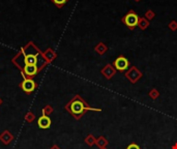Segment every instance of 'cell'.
<instances>
[{
	"label": "cell",
	"mask_w": 177,
	"mask_h": 149,
	"mask_svg": "<svg viewBox=\"0 0 177 149\" xmlns=\"http://www.w3.org/2000/svg\"><path fill=\"white\" fill-rule=\"evenodd\" d=\"M66 110L72 115L75 116L76 118H80L81 116H83V114L86 111H97V112L101 111V109L90 108V107L84 102L83 98H81V96H79V95H76L69 103V105L66 106Z\"/></svg>",
	"instance_id": "1"
},
{
	"label": "cell",
	"mask_w": 177,
	"mask_h": 149,
	"mask_svg": "<svg viewBox=\"0 0 177 149\" xmlns=\"http://www.w3.org/2000/svg\"><path fill=\"white\" fill-rule=\"evenodd\" d=\"M139 19H140V17L136 14V11L131 10L124 17L122 18L121 22L124 24L129 30H134V29L136 28V26H138Z\"/></svg>",
	"instance_id": "2"
},
{
	"label": "cell",
	"mask_w": 177,
	"mask_h": 149,
	"mask_svg": "<svg viewBox=\"0 0 177 149\" xmlns=\"http://www.w3.org/2000/svg\"><path fill=\"white\" fill-rule=\"evenodd\" d=\"M113 66L115 67L116 70L125 71L129 67V61L128 60V58L124 57V56L120 55L115 59V61L113 62Z\"/></svg>",
	"instance_id": "3"
},
{
	"label": "cell",
	"mask_w": 177,
	"mask_h": 149,
	"mask_svg": "<svg viewBox=\"0 0 177 149\" xmlns=\"http://www.w3.org/2000/svg\"><path fill=\"white\" fill-rule=\"evenodd\" d=\"M125 77L134 84V83H136L141 77H142V74H141V71L136 66H133V67H131V70L129 71H126Z\"/></svg>",
	"instance_id": "4"
},
{
	"label": "cell",
	"mask_w": 177,
	"mask_h": 149,
	"mask_svg": "<svg viewBox=\"0 0 177 149\" xmlns=\"http://www.w3.org/2000/svg\"><path fill=\"white\" fill-rule=\"evenodd\" d=\"M40 68L37 67V65H24L23 67V77L26 78H32L35 74L38 73Z\"/></svg>",
	"instance_id": "5"
},
{
	"label": "cell",
	"mask_w": 177,
	"mask_h": 149,
	"mask_svg": "<svg viewBox=\"0 0 177 149\" xmlns=\"http://www.w3.org/2000/svg\"><path fill=\"white\" fill-rule=\"evenodd\" d=\"M21 87L23 89V91H25L26 93H30V92H32L36 88V83H35L33 80L26 78L24 81L22 82Z\"/></svg>",
	"instance_id": "6"
},
{
	"label": "cell",
	"mask_w": 177,
	"mask_h": 149,
	"mask_svg": "<svg viewBox=\"0 0 177 149\" xmlns=\"http://www.w3.org/2000/svg\"><path fill=\"white\" fill-rule=\"evenodd\" d=\"M37 60V54H34V53L24 55V65H36Z\"/></svg>",
	"instance_id": "7"
},
{
	"label": "cell",
	"mask_w": 177,
	"mask_h": 149,
	"mask_svg": "<svg viewBox=\"0 0 177 149\" xmlns=\"http://www.w3.org/2000/svg\"><path fill=\"white\" fill-rule=\"evenodd\" d=\"M38 127L43 130H47L51 126V119H50L48 116H42L37 121Z\"/></svg>",
	"instance_id": "8"
},
{
	"label": "cell",
	"mask_w": 177,
	"mask_h": 149,
	"mask_svg": "<svg viewBox=\"0 0 177 149\" xmlns=\"http://www.w3.org/2000/svg\"><path fill=\"white\" fill-rule=\"evenodd\" d=\"M115 73H116V70H115V68L113 67V65H111V64H107L105 66V68H103L102 70V74H104L108 80L111 79L112 77L115 74Z\"/></svg>",
	"instance_id": "9"
},
{
	"label": "cell",
	"mask_w": 177,
	"mask_h": 149,
	"mask_svg": "<svg viewBox=\"0 0 177 149\" xmlns=\"http://www.w3.org/2000/svg\"><path fill=\"white\" fill-rule=\"evenodd\" d=\"M138 26L140 27V29H142V30H145V29L149 26V21L147 20L145 17H144V18H140V19H139V23H138Z\"/></svg>",
	"instance_id": "10"
},
{
	"label": "cell",
	"mask_w": 177,
	"mask_h": 149,
	"mask_svg": "<svg viewBox=\"0 0 177 149\" xmlns=\"http://www.w3.org/2000/svg\"><path fill=\"white\" fill-rule=\"evenodd\" d=\"M107 50H108L107 46H106L105 44H103V43H99V44L95 47V51L99 53V54H101V55L105 54V53L107 52Z\"/></svg>",
	"instance_id": "11"
},
{
	"label": "cell",
	"mask_w": 177,
	"mask_h": 149,
	"mask_svg": "<svg viewBox=\"0 0 177 149\" xmlns=\"http://www.w3.org/2000/svg\"><path fill=\"white\" fill-rule=\"evenodd\" d=\"M51 1H52L53 3H54L58 8H61L64 4L66 3L67 1H69V0H51Z\"/></svg>",
	"instance_id": "12"
},
{
	"label": "cell",
	"mask_w": 177,
	"mask_h": 149,
	"mask_svg": "<svg viewBox=\"0 0 177 149\" xmlns=\"http://www.w3.org/2000/svg\"><path fill=\"white\" fill-rule=\"evenodd\" d=\"M155 17V14H154V11H152L151 10H148V11H146V13H145V18L147 20H152L153 18Z\"/></svg>",
	"instance_id": "13"
},
{
	"label": "cell",
	"mask_w": 177,
	"mask_h": 149,
	"mask_svg": "<svg viewBox=\"0 0 177 149\" xmlns=\"http://www.w3.org/2000/svg\"><path fill=\"white\" fill-rule=\"evenodd\" d=\"M168 26H169V28H170L172 31H175L176 29H177V22H176L175 20H172V21H171V22L169 23V25H168Z\"/></svg>",
	"instance_id": "14"
},
{
	"label": "cell",
	"mask_w": 177,
	"mask_h": 149,
	"mask_svg": "<svg viewBox=\"0 0 177 149\" xmlns=\"http://www.w3.org/2000/svg\"><path fill=\"white\" fill-rule=\"evenodd\" d=\"M126 149H141L139 145H137L136 143H131L128 147H126Z\"/></svg>",
	"instance_id": "15"
},
{
	"label": "cell",
	"mask_w": 177,
	"mask_h": 149,
	"mask_svg": "<svg viewBox=\"0 0 177 149\" xmlns=\"http://www.w3.org/2000/svg\"><path fill=\"white\" fill-rule=\"evenodd\" d=\"M149 95H150V97H152V98H155V97H156V96H158V92L156 91V89H152V90L150 91Z\"/></svg>",
	"instance_id": "16"
},
{
	"label": "cell",
	"mask_w": 177,
	"mask_h": 149,
	"mask_svg": "<svg viewBox=\"0 0 177 149\" xmlns=\"http://www.w3.org/2000/svg\"><path fill=\"white\" fill-rule=\"evenodd\" d=\"M172 149H177V144L175 145V146H173V148Z\"/></svg>",
	"instance_id": "17"
},
{
	"label": "cell",
	"mask_w": 177,
	"mask_h": 149,
	"mask_svg": "<svg viewBox=\"0 0 177 149\" xmlns=\"http://www.w3.org/2000/svg\"><path fill=\"white\" fill-rule=\"evenodd\" d=\"M136 2H139V1H141V0H135Z\"/></svg>",
	"instance_id": "18"
}]
</instances>
